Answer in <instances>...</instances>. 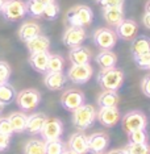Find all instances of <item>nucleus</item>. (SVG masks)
I'll list each match as a JSON object with an SVG mask.
<instances>
[{
  "label": "nucleus",
  "instance_id": "1",
  "mask_svg": "<svg viewBox=\"0 0 150 154\" xmlns=\"http://www.w3.org/2000/svg\"><path fill=\"white\" fill-rule=\"evenodd\" d=\"M124 82V72L120 69L112 67L102 70L97 75V83L104 91H117L123 86Z\"/></svg>",
  "mask_w": 150,
  "mask_h": 154
},
{
  "label": "nucleus",
  "instance_id": "2",
  "mask_svg": "<svg viewBox=\"0 0 150 154\" xmlns=\"http://www.w3.org/2000/svg\"><path fill=\"white\" fill-rule=\"evenodd\" d=\"M97 111L91 104H83L75 111H72V122L78 131H84L91 127L93 121L96 120Z\"/></svg>",
  "mask_w": 150,
  "mask_h": 154
},
{
  "label": "nucleus",
  "instance_id": "3",
  "mask_svg": "<svg viewBox=\"0 0 150 154\" xmlns=\"http://www.w3.org/2000/svg\"><path fill=\"white\" fill-rule=\"evenodd\" d=\"M70 26H82L84 28L92 23L93 20V13L92 9L87 5H76L71 8L66 15Z\"/></svg>",
  "mask_w": 150,
  "mask_h": 154
},
{
  "label": "nucleus",
  "instance_id": "4",
  "mask_svg": "<svg viewBox=\"0 0 150 154\" xmlns=\"http://www.w3.org/2000/svg\"><path fill=\"white\" fill-rule=\"evenodd\" d=\"M40 101H41V94L37 90H33V88L23 90L16 95L17 106L24 112L34 111L38 107Z\"/></svg>",
  "mask_w": 150,
  "mask_h": 154
},
{
  "label": "nucleus",
  "instance_id": "5",
  "mask_svg": "<svg viewBox=\"0 0 150 154\" xmlns=\"http://www.w3.org/2000/svg\"><path fill=\"white\" fill-rule=\"evenodd\" d=\"M93 44L102 50H112L116 46L117 34L109 28H99L92 34Z\"/></svg>",
  "mask_w": 150,
  "mask_h": 154
},
{
  "label": "nucleus",
  "instance_id": "6",
  "mask_svg": "<svg viewBox=\"0 0 150 154\" xmlns=\"http://www.w3.org/2000/svg\"><path fill=\"white\" fill-rule=\"evenodd\" d=\"M2 12L9 21H19L26 15V4L23 0H5Z\"/></svg>",
  "mask_w": 150,
  "mask_h": 154
},
{
  "label": "nucleus",
  "instance_id": "7",
  "mask_svg": "<svg viewBox=\"0 0 150 154\" xmlns=\"http://www.w3.org/2000/svg\"><path fill=\"white\" fill-rule=\"evenodd\" d=\"M121 124H123V128L125 132L130 133L133 131H137V129H145L146 125H148V119H146V116L142 112L132 111V112H128L123 117Z\"/></svg>",
  "mask_w": 150,
  "mask_h": 154
},
{
  "label": "nucleus",
  "instance_id": "8",
  "mask_svg": "<svg viewBox=\"0 0 150 154\" xmlns=\"http://www.w3.org/2000/svg\"><path fill=\"white\" fill-rule=\"evenodd\" d=\"M93 74V69L90 63L86 65H72L67 71V78L72 83L76 85H84L87 83Z\"/></svg>",
  "mask_w": 150,
  "mask_h": 154
},
{
  "label": "nucleus",
  "instance_id": "9",
  "mask_svg": "<svg viewBox=\"0 0 150 154\" xmlns=\"http://www.w3.org/2000/svg\"><path fill=\"white\" fill-rule=\"evenodd\" d=\"M86 101V96L82 91L79 90H66L61 96V104L65 109L67 111H75L76 108L83 106Z\"/></svg>",
  "mask_w": 150,
  "mask_h": 154
},
{
  "label": "nucleus",
  "instance_id": "10",
  "mask_svg": "<svg viewBox=\"0 0 150 154\" xmlns=\"http://www.w3.org/2000/svg\"><path fill=\"white\" fill-rule=\"evenodd\" d=\"M63 133V124L57 117H47L41 131V136L45 141L58 140Z\"/></svg>",
  "mask_w": 150,
  "mask_h": 154
},
{
  "label": "nucleus",
  "instance_id": "11",
  "mask_svg": "<svg viewBox=\"0 0 150 154\" xmlns=\"http://www.w3.org/2000/svg\"><path fill=\"white\" fill-rule=\"evenodd\" d=\"M87 33L84 30V28L82 26H69L67 29L65 30L63 37H62V41L66 46L69 48H76L81 46L83 44V41L86 40Z\"/></svg>",
  "mask_w": 150,
  "mask_h": 154
},
{
  "label": "nucleus",
  "instance_id": "12",
  "mask_svg": "<svg viewBox=\"0 0 150 154\" xmlns=\"http://www.w3.org/2000/svg\"><path fill=\"white\" fill-rule=\"evenodd\" d=\"M120 111H118L117 107H104L100 108L99 112H97L96 119L99 120V122L102 125L107 128H112L120 121Z\"/></svg>",
  "mask_w": 150,
  "mask_h": 154
},
{
  "label": "nucleus",
  "instance_id": "13",
  "mask_svg": "<svg viewBox=\"0 0 150 154\" xmlns=\"http://www.w3.org/2000/svg\"><path fill=\"white\" fill-rule=\"evenodd\" d=\"M138 32V25L134 20L130 19H124L118 25L116 26V34L117 37H120L121 40L130 41L136 38Z\"/></svg>",
  "mask_w": 150,
  "mask_h": 154
},
{
  "label": "nucleus",
  "instance_id": "14",
  "mask_svg": "<svg viewBox=\"0 0 150 154\" xmlns=\"http://www.w3.org/2000/svg\"><path fill=\"white\" fill-rule=\"evenodd\" d=\"M69 149L76 154H87L88 150V137L82 131L70 136L69 138Z\"/></svg>",
  "mask_w": 150,
  "mask_h": 154
},
{
  "label": "nucleus",
  "instance_id": "15",
  "mask_svg": "<svg viewBox=\"0 0 150 154\" xmlns=\"http://www.w3.org/2000/svg\"><path fill=\"white\" fill-rule=\"evenodd\" d=\"M108 145H109V137L106 133L99 132L88 136V150L93 154L103 153L108 148Z\"/></svg>",
  "mask_w": 150,
  "mask_h": 154
},
{
  "label": "nucleus",
  "instance_id": "16",
  "mask_svg": "<svg viewBox=\"0 0 150 154\" xmlns=\"http://www.w3.org/2000/svg\"><path fill=\"white\" fill-rule=\"evenodd\" d=\"M103 17L109 26H117L124 20L123 7H104Z\"/></svg>",
  "mask_w": 150,
  "mask_h": 154
},
{
  "label": "nucleus",
  "instance_id": "17",
  "mask_svg": "<svg viewBox=\"0 0 150 154\" xmlns=\"http://www.w3.org/2000/svg\"><path fill=\"white\" fill-rule=\"evenodd\" d=\"M46 115L41 113V112H36V113H32L30 116H28L26 120V128L25 131L30 134H37V133H41L44 128V124L46 121Z\"/></svg>",
  "mask_w": 150,
  "mask_h": 154
},
{
  "label": "nucleus",
  "instance_id": "18",
  "mask_svg": "<svg viewBox=\"0 0 150 154\" xmlns=\"http://www.w3.org/2000/svg\"><path fill=\"white\" fill-rule=\"evenodd\" d=\"M69 58L72 65H86L90 63L91 59V51L84 46H76L72 48L69 53Z\"/></svg>",
  "mask_w": 150,
  "mask_h": 154
},
{
  "label": "nucleus",
  "instance_id": "19",
  "mask_svg": "<svg viewBox=\"0 0 150 154\" xmlns=\"http://www.w3.org/2000/svg\"><path fill=\"white\" fill-rule=\"evenodd\" d=\"M44 83L46 86V88L50 91H59L63 88L65 83H66V75L62 71L58 72H47L45 75Z\"/></svg>",
  "mask_w": 150,
  "mask_h": 154
},
{
  "label": "nucleus",
  "instance_id": "20",
  "mask_svg": "<svg viewBox=\"0 0 150 154\" xmlns=\"http://www.w3.org/2000/svg\"><path fill=\"white\" fill-rule=\"evenodd\" d=\"M38 34H41V26L34 21H26L24 23L19 29V37L24 42H28Z\"/></svg>",
  "mask_w": 150,
  "mask_h": 154
},
{
  "label": "nucleus",
  "instance_id": "21",
  "mask_svg": "<svg viewBox=\"0 0 150 154\" xmlns=\"http://www.w3.org/2000/svg\"><path fill=\"white\" fill-rule=\"evenodd\" d=\"M50 54L47 51H38V53H30L29 63L38 72H45L47 70V62Z\"/></svg>",
  "mask_w": 150,
  "mask_h": 154
},
{
  "label": "nucleus",
  "instance_id": "22",
  "mask_svg": "<svg viewBox=\"0 0 150 154\" xmlns=\"http://www.w3.org/2000/svg\"><path fill=\"white\" fill-rule=\"evenodd\" d=\"M96 63L102 70L112 69L117 63V55L112 50H102L96 55Z\"/></svg>",
  "mask_w": 150,
  "mask_h": 154
},
{
  "label": "nucleus",
  "instance_id": "23",
  "mask_svg": "<svg viewBox=\"0 0 150 154\" xmlns=\"http://www.w3.org/2000/svg\"><path fill=\"white\" fill-rule=\"evenodd\" d=\"M49 46H50V40L46 36H44V34H38V36H36L26 42V48L30 53L47 51Z\"/></svg>",
  "mask_w": 150,
  "mask_h": 154
},
{
  "label": "nucleus",
  "instance_id": "24",
  "mask_svg": "<svg viewBox=\"0 0 150 154\" xmlns=\"http://www.w3.org/2000/svg\"><path fill=\"white\" fill-rule=\"evenodd\" d=\"M130 50L133 57L139 54H145L150 51V38L146 36H138L132 40V45H130Z\"/></svg>",
  "mask_w": 150,
  "mask_h": 154
},
{
  "label": "nucleus",
  "instance_id": "25",
  "mask_svg": "<svg viewBox=\"0 0 150 154\" xmlns=\"http://www.w3.org/2000/svg\"><path fill=\"white\" fill-rule=\"evenodd\" d=\"M120 103V96L116 91H103L97 96V104L100 108L104 107H117Z\"/></svg>",
  "mask_w": 150,
  "mask_h": 154
},
{
  "label": "nucleus",
  "instance_id": "26",
  "mask_svg": "<svg viewBox=\"0 0 150 154\" xmlns=\"http://www.w3.org/2000/svg\"><path fill=\"white\" fill-rule=\"evenodd\" d=\"M8 120L12 125L13 132H16V133L25 132L28 116L24 113V112H12V113L8 116Z\"/></svg>",
  "mask_w": 150,
  "mask_h": 154
},
{
  "label": "nucleus",
  "instance_id": "27",
  "mask_svg": "<svg viewBox=\"0 0 150 154\" xmlns=\"http://www.w3.org/2000/svg\"><path fill=\"white\" fill-rule=\"evenodd\" d=\"M24 154H45V141L42 140H29L24 145Z\"/></svg>",
  "mask_w": 150,
  "mask_h": 154
},
{
  "label": "nucleus",
  "instance_id": "28",
  "mask_svg": "<svg viewBox=\"0 0 150 154\" xmlns=\"http://www.w3.org/2000/svg\"><path fill=\"white\" fill-rule=\"evenodd\" d=\"M15 96H16V91L12 85H9L7 82L4 85L0 86V103H3V104L11 103L15 99Z\"/></svg>",
  "mask_w": 150,
  "mask_h": 154
},
{
  "label": "nucleus",
  "instance_id": "29",
  "mask_svg": "<svg viewBox=\"0 0 150 154\" xmlns=\"http://www.w3.org/2000/svg\"><path fill=\"white\" fill-rule=\"evenodd\" d=\"M66 150L65 143L61 140L45 141V154H62Z\"/></svg>",
  "mask_w": 150,
  "mask_h": 154
},
{
  "label": "nucleus",
  "instance_id": "30",
  "mask_svg": "<svg viewBox=\"0 0 150 154\" xmlns=\"http://www.w3.org/2000/svg\"><path fill=\"white\" fill-rule=\"evenodd\" d=\"M65 66V61L63 58L59 54H50L49 57V62H47V72H58L62 71Z\"/></svg>",
  "mask_w": 150,
  "mask_h": 154
},
{
  "label": "nucleus",
  "instance_id": "31",
  "mask_svg": "<svg viewBox=\"0 0 150 154\" xmlns=\"http://www.w3.org/2000/svg\"><path fill=\"white\" fill-rule=\"evenodd\" d=\"M26 4V13H29L33 17H41L44 15V8L45 5L42 3L37 2V0H28Z\"/></svg>",
  "mask_w": 150,
  "mask_h": 154
},
{
  "label": "nucleus",
  "instance_id": "32",
  "mask_svg": "<svg viewBox=\"0 0 150 154\" xmlns=\"http://www.w3.org/2000/svg\"><path fill=\"white\" fill-rule=\"evenodd\" d=\"M125 152L127 154H150V145L146 142L144 143H130L129 142L125 146Z\"/></svg>",
  "mask_w": 150,
  "mask_h": 154
},
{
  "label": "nucleus",
  "instance_id": "33",
  "mask_svg": "<svg viewBox=\"0 0 150 154\" xmlns=\"http://www.w3.org/2000/svg\"><path fill=\"white\" fill-rule=\"evenodd\" d=\"M148 141V134L145 129H137L129 133V142L130 143H144Z\"/></svg>",
  "mask_w": 150,
  "mask_h": 154
},
{
  "label": "nucleus",
  "instance_id": "34",
  "mask_svg": "<svg viewBox=\"0 0 150 154\" xmlns=\"http://www.w3.org/2000/svg\"><path fill=\"white\" fill-rule=\"evenodd\" d=\"M58 13H59V7L57 3L54 2V3H49V4L45 5L42 16L47 20H54V19H57Z\"/></svg>",
  "mask_w": 150,
  "mask_h": 154
},
{
  "label": "nucleus",
  "instance_id": "35",
  "mask_svg": "<svg viewBox=\"0 0 150 154\" xmlns=\"http://www.w3.org/2000/svg\"><path fill=\"white\" fill-rule=\"evenodd\" d=\"M9 76H11V67L4 61H0V86L8 82Z\"/></svg>",
  "mask_w": 150,
  "mask_h": 154
},
{
  "label": "nucleus",
  "instance_id": "36",
  "mask_svg": "<svg viewBox=\"0 0 150 154\" xmlns=\"http://www.w3.org/2000/svg\"><path fill=\"white\" fill-rule=\"evenodd\" d=\"M134 61H136V63H137L138 67L149 69V65H150V51H149V53H145V54L136 55Z\"/></svg>",
  "mask_w": 150,
  "mask_h": 154
},
{
  "label": "nucleus",
  "instance_id": "37",
  "mask_svg": "<svg viewBox=\"0 0 150 154\" xmlns=\"http://www.w3.org/2000/svg\"><path fill=\"white\" fill-rule=\"evenodd\" d=\"M0 133L5 136H9L11 137L12 133H13V129H12V125L9 122L8 117H0Z\"/></svg>",
  "mask_w": 150,
  "mask_h": 154
},
{
  "label": "nucleus",
  "instance_id": "38",
  "mask_svg": "<svg viewBox=\"0 0 150 154\" xmlns=\"http://www.w3.org/2000/svg\"><path fill=\"white\" fill-rule=\"evenodd\" d=\"M141 90L148 97H150V75H146L141 82Z\"/></svg>",
  "mask_w": 150,
  "mask_h": 154
},
{
  "label": "nucleus",
  "instance_id": "39",
  "mask_svg": "<svg viewBox=\"0 0 150 154\" xmlns=\"http://www.w3.org/2000/svg\"><path fill=\"white\" fill-rule=\"evenodd\" d=\"M100 4L104 7H123L124 0H100Z\"/></svg>",
  "mask_w": 150,
  "mask_h": 154
},
{
  "label": "nucleus",
  "instance_id": "40",
  "mask_svg": "<svg viewBox=\"0 0 150 154\" xmlns=\"http://www.w3.org/2000/svg\"><path fill=\"white\" fill-rule=\"evenodd\" d=\"M9 142H11V137L0 133V152H4V150L9 146Z\"/></svg>",
  "mask_w": 150,
  "mask_h": 154
},
{
  "label": "nucleus",
  "instance_id": "41",
  "mask_svg": "<svg viewBox=\"0 0 150 154\" xmlns=\"http://www.w3.org/2000/svg\"><path fill=\"white\" fill-rule=\"evenodd\" d=\"M142 24L145 25V28H148V29H150V13L145 12L144 17H142Z\"/></svg>",
  "mask_w": 150,
  "mask_h": 154
},
{
  "label": "nucleus",
  "instance_id": "42",
  "mask_svg": "<svg viewBox=\"0 0 150 154\" xmlns=\"http://www.w3.org/2000/svg\"><path fill=\"white\" fill-rule=\"evenodd\" d=\"M107 154H127V152H125V149H113Z\"/></svg>",
  "mask_w": 150,
  "mask_h": 154
},
{
  "label": "nucleus",
  "instance_id": "43",
  "mask_svg": "<svg viewBox=\"0 0 150 154\" xmlns=\"http://www.w3.org/2000/svg\"><path fill=\"white\" fill-rule=\"evenodd\" d=\"M37 2H40V3H42L44 5H46V4H49V3H54L55 0H37Z\"/></svg>",
  "mask_w": 150,
  "mask_h": 154
},
{
  "label": "nucleus",
  "instance_id": "44",
  "mask_svg": "<svg viewBox=\"0 0 150 154\" xmlns=\"http://www.w3.org/2000/svg\"><path fill=\"white\" fill-rule=\"evenodd\" d=\"M145 12H148V13H150V0L148 3L145 4Z\"/></svg>",
  "mask_w": 150,
  "mask_h": 154
},
{
  "label": "nucleus",
  "instance_id": "45",
  "mask_svg": "<svg viewBox=\"0 0 150 154\" xmlns=\"http://www.w3.org/2000/svg\"><path fill=\"white\" fill-rule=\"evenodd\" d=\"M62 154H76V153H74V152H72V150H70V149H66V150H65V152L62 153Z\"/></svg>",
  "mask_w": 150,
  "mask_h": 154
},
{
  "label": "nucleus",
  "instance_id": "46",
  "mask_svg": "<svg viewBox=\"0 0 150 154\" xmlns=\"http://www.w3.org/2000/svg\"><path fill=\"white\" fill-rule=\"evenodd\" d=\"M4 3H5V0H0V11L3 9V5H4Z\"/></svg>",
  "mask_w": 150,
  "mask_h": 154
},
{
  "label": "nucleus",
  "instance_id": "47",
  "mask_svg": "<svg viewBox=\"0 0 150 154\" xmlns=\"http://www.w3.org/2000/svg\"><path fill=\"white\" fill-rule=\"evenodd\" d=\"M3 108H4V104H3V103H0V113H2V111H3Z\"/></svg>",
  "mask_w": 150,
  "mask_h": 154
},
{
  "label": "nucleus",
  "instance_id": "48",
  "mask_svg": "<svg viewBox=\"0 0 150 154\" xmlns=\"http://www.w3.org/2000/svg\"><path fill=\"white\" fill-rule=\"evenodd\" d=\"M149 70H150V65H149Z\"/></svg>",
  "mask_w": 150,
  "mask_h": 154
},
{
  "label": "nucleus",
  "instance_id": "49",
  "mask_svg": "<svg viewBox=\"0 0 150 154\" xmlns=\"http://www.w3.org/2000/svg\"><path fill=\"white\" fill-rule=\"evenodd\" d=\"M96 2H100V0H96Z\"/></svg>",
  "mask_w": 150,
  "mask_h": 154
},
{
  "label": "nucleus",
  "instance_id": "50",
  "mask_svg": "<svg viewBox=\"0 0 150 154\" xmlns=\"http://www.w3.org/2000/svg\"><path fill=\"white\" fill-rule=\"evenodd\" d=\"M99 154H103V153H99Z\"/></svg>",
  "mask_w": 150,
  "mask_h": 154
}]
</instances>
